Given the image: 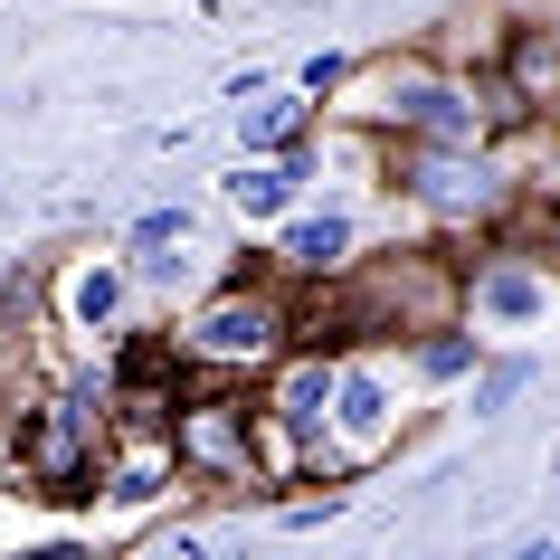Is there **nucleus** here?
<instances>
[{
	"label": "nucleus",
	"instance_id": "f257e3e1",
	"mask_svg": "<svg viewBox=\"0 0 560 560\" xmlns=\"http://www.w3.org/2000/svg\"><path fill=\"white\" fill-rule=\"evenodd\" d=\"M285 295H266V285H219V295L180 324L172 352L200 361V371H266V361L285 352Z\"/></svg>",
	"mask_w": 560,
	"mask_h": 560
},
{
	"label": "nucleus",
	"instance_id": "f03ea898",
	"mask_svg": "<svg viewBox=\"0 0 560 560\" xmlns=\"http://www.w3.org/2000/svg\"><path fill=\"white\" fill-rule=\"evenodd\" d=\"M399 438V389H389L381 361H332V409H324V446L314 466H371L381 446Z\"/></svg>",
	"mask_w": 560,
	"mask_h": 560
},
{
	"label": "nucleus",
	"instance_id": "7ed1b4c3",
	"mask_svg": "<svg viewBox=\"0 0 560 560\" xmlns=\"http://www.w3.org/2000/svg\"><path fill=\"white\" fill-rule=\"evenodd\" d=\"M389 180H399L409 200L446 209V219L494 209V162H485V143H428V133H399V143H389Z\"/></svg>",
	"mask_w": 560,
	"mask_h": 560
},
{
	"label": "nucleus",
	"instance_id": "20e7f679",
	"mask_svg": "<svg viewBox=\"0 0 560 560\" xmlns=\"http://www.w3.org/2000/svg\"><path fill=\"white\" fill-rule=\"evenodd\" d=\"M95 428H105V409H95L86 389H67V399H48V409L20 418V466H30L38 485H77V475L95 466Z\"/></svg>",
	"mask_w": 560,
	"mask_h": 560
},
{
	"label": "nucleus",
	"instance_id": "39448f33",
	"mask_svg": "<svg viewBox=\"0 0 560 560\" xmlns=\"http://www.w3.org/2000/svg\"><path fill=\"white\" fill-rule=\"evenodd\" d=\"M172 456H180V475L257 485V466H247V409H229V399H190V409H172Z\"/></svg>",
	"mask_w": 560,
	"mask_h": 560
},
{
	"label": "nucleus",
	"instance_id": "423d86ee",
	"mask_svg": "<svg viewBox=\"0 0 560 560\" xmlns=\"http://www.w3.org/2000/svg\"><path fill=\"white\" fill-rule=\"evenodd\" d=\"M466 314H475L485 332H532L541 314H551V276H541L532 257H494V266H475Z\"/></svg>",
	"mask_w": 560,
	"mask_h": 560
},
{
	"label": "nucleus",
	"instance_id": "0eeeda50",
	"mask_svg": "<svg viewBox=\"0 0 560 560\" xmlns=\"http://www.w3.org/2000/svg\"><path fill=\"white\" fill-rule=\"evenodd\" d=\"M133 266L124 257H86V266H67V285H58V314H67V332H115L124 314H133Z\"/></svg>",
	"mask_w": 560,
	"mask_h": 560
},
{
	"label": "nucleus",
	"instance_id": "6e6552de",
	"mask_svg": "<svg viewBox=\"0 0 560 560\" xmlns=\"http://www.w3.org/2000/svg\"><path fill=\"white\" fill-rule=\"evenodd\" d=\"M304 172H314L304 152H247V162L229 172V209L247 219V229H276V219L304 200Z\"/></svg>",
	"mask_w": 560,
	"mask_h": 560
},
{
	"label": "nucleus",
	"instance_id": "1a4fd4ad",
	"mask_svg": "<svg viewBox=\"0 0 560 560\" xmlns=\"http://www.w3.org/2000/svg\"><path fill=\"white\" fill-rule=\"evenodd\" d=\"M276 266L285 276H342L352 266V219L342 209H285L276 219Z\"/></svg>",
	"mask_w": 560,
	"mask_h": 560
},
{
	"label": "nucleus",
	"instance_id": "9d476101",
	"mask_svg": "<svg viewBox=\"0 0 560 560\" xmlns=\"http://www.w3.org/2000/svg\"><path fill=\"white\" fill-rule=\"evenodd\" d=\"M324 409H332V361H324V352H276L266 418H285L304 446H324Z\"/></svg>",
	"mask_w": 560,
	"mask_h": 560
},
{
	"label": "nucleus",
	"instance_id": "9b49d317",
	"mask_svg": "<svg viewBox=\"0 0 560 560\" xmlns=\"http://www.w3.org/2000/svg\"><path fill=\"white\" fill-rule=\"evenodd\" d=\"M237 143L247 152H304L314 143V95L276 86V95H257V105H237Z\"/></svg>",
	"mask_w": 560,
	"mask_h": 560
},
{
	"label": "nucleus",
	"instance_id": "f8f14e48",
	"mask_svg": "<svg viewBox=\"0 0 560 560\" xmlns=\"http://www.w3.org/2000/svg\"><path fill=\"white\" fill-rule=\"evenodd\" d=\"M172 475H180L172 428H143V446H124V456H115L105 494H115V503H152V494H172Z\"/></svg>",
	"mask_w": 560,
	"mask_h": 560
},
{
	"label": "nucleus",
	"instance_id": "ddd939ff",
	"mask_svg": "<svg viewBox=\"0 0 560 560\" xmlns=\"http://www.w3.org/2000/svg\"><path fill=\"white\" fill-rule=\"evenodd\" d=\"M513 86H523V105H560V38L551 30H513Z\"/></svg>",
	"mask_w": 560,
	"mask_h": 560
},
{
	"label": "nucleus",
	"instance_id": "4468645a",
	"mask_svg": "<svg viewBox=\"0 0 560 560\" xmlns=\"http://www.w3.org/2000/svg\"><path fill=\"white\" fill-rule=\"evenodd\" d=\"M475 361H485V332H456V324L418 332V381H466Z\"/></svg>",
	"mask_w": 560,
	"mask_h": 560
},
{
	"label": "nucleus",
	"instance_id": "2eb2a0df",
	"mask_svg": "<svg viewBox=\"0 0 560 560\" xmlns=\"http://www.w3.org/2000/svg\"><path fill=\"white\" fill-rule=\"evenodd\" d=\"M466 381H475V418H503V409L532 389V361H523V352H503V361H475Z\"/></svg>",
	"mask_w": 560,
	"mask_h": 560
},
{
	"label": "nucleus",
	"instance_id": "dca6fc26",
	"mask_svg": "<svg viewBox=\"0 0 560 560\" xmlns=\"http://www.w3.org/2000/svg\"><path fill=\"white\" fill-rule=\"evenodd\" d=\"M180 237H190V209H152V219H133V257H162Z\"/></svg>",
	"mask_w": 560,
	"mask_h": 560
}]
</instances>
